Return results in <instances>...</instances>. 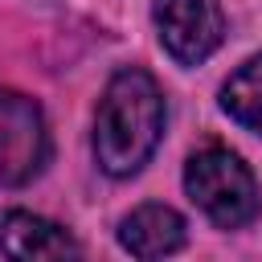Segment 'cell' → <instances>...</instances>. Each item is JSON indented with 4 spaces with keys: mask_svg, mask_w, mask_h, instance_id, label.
<instances>
[{
    "mask_svg": "<svg viewBox=\"0 0 262 262\" xmlns=\"http://www.w3.org/2000/svg\"><path fill=\"white\" fill-rule=\"evenodd\" d=\"M49 160V131L41 106L20 94L0 86V188L29 184L41 176Z\"/></svg>",
    "mask_w": 262,
    "mask_h": 262,
    "instance_id": "cell-3",
    "label": "cell"
},
{
    "mask_svg": "<svg viewBox=\"0 0 262 262\" xmlns=\"http://www.w3.org/2000/svg\"><path fill=\"white\" fill-rule=\"evenodd\" d=\"M221 111L237 127L262 135V53H254L229 74V82L221 86Z\"/></svg>",
    "mask_w": 262,
    "mask_h": 262,
    "instance_id": "cell-7",
    "label": "cell"
},
{
    "mask_svg": "<svg viewBox=\"0 0 262 262\" xmlns=\"http://www.w3.org/2000/svg\"><path fill=\"white\" fill-rule=\"evenodd\" d=\"M184 192L188 201L221 229L250 225L262 213V192L246 160L229 147H205L184 164Z\"/></svg>",
    "mask_w": 262,
    "mask_h": 262,
    "instance_id": "cell-2",
    "label": "cell"
},
{
    "mask_svg": "<svg viewBox=\"0 0 262 262\" xmlns=\"http://www.w3.org/2000/svg\"><path fill=\"white\" fill-rule=\"evenodd\" d=\"M164 139V94L139 66L111 74L94 115V160L106 176H135Z\"/></svg>",
    "mask_w": 262,
    "mask_h": 262,
    "instance_id": "cell-1",
    "label": "cell"
},
{
    "mask_svg": "<svg viewBox=\"0 0 262 262\" xmlns=\"http://www.w3.org/2000/svg\"><path fill=\"white\" fill-rule=\"evenodd\" d=\"M160 45L180 66H201L209 53H217L225 37V20L217 0H156L151 4Z\"/></svg>",
    "mask_w": 262,
    "mask_h": 262,
    "instance_id": "cell-4",
    "label": "cell"
},
{
    "mask_svg": "<svg viewBox=\"0 0 262 262\" xmlns=\"http://www.w3.org/2000/svg\"><path fill=\"white\" fill-rule=\"evenodd\" d=\"M0 254L16 262H57V258H82V246L70 237L66 225L12 209L0 217Z\"/></svg>",
    "mask_w": 262,
    "mask_h": 262,
    "instance_id": "cell-5",
    "label": "cell"
},
{
    "mask_svg": "<svg viewBox=\"0 0 262 262\" xmlns=\"http://www.w3.org/2000/svg\"><path fill=\"white\" fill-rule=\"evenodd\" d=\"M119 246L135 258H164L184 246V217L172 205H139L119 221Z\"/></svg>",
    "mask_w": 262,
    "mask_h": 262,
    "instance_id": "cell-6",
    "label": "cell"
}]
</instances>
